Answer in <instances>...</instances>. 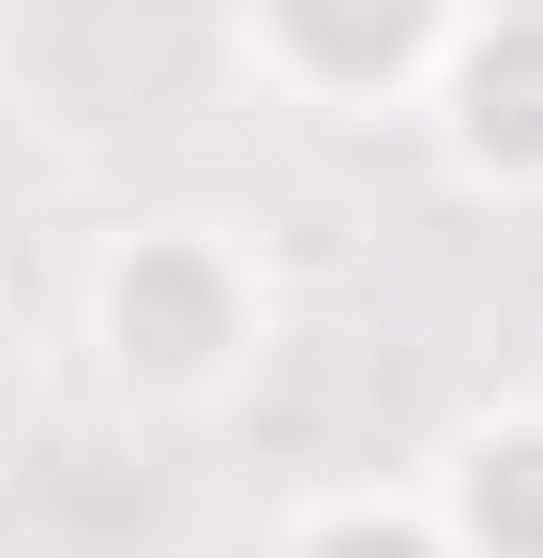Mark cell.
Returning a JSON list of instances; mask_svg holds the SVG:
<instances>
[{
    "label": "cell",
    "instance_id": "1",
    "mask_svg": "<svg viewBox=\"0 0 543 558\" xmlns=\"http://www.w3.org/2000/svg\"><path fill=\"white\" fill-rule=\"evenodd\" d=\"M76 348L136 423H227L287 348V272L242 211H136L76 272Z\"/></svg>",
    "mask_w": 543,
    "mask_h": 558
},
{
    "label": "cell",
    "instance_id": "2",
    "mask_svg": "<svg viewBox=\"0 0 543 558\" xmlns=\"http://www.w3.org/2000/svg\"><path fill=\"white\" fill-rule=\"evenodd\" d=\"M468 0H227V61L302 121H408Z\"/></svg>",
    "mask_w": 543,
    "mask_h": 558
},
{
    "label": "cell",
    "instance_id": "3",
    "mask_svg": "<svg viewBox=\"0 0 543 558\" xmlns=\"http://www.w3.org/2000/svg\"><path fill=\"white\" fill-rule=\"evenodd\" d=\"M408 121L483 211H543V0H468Z\"/></svg>",
    "mask_w": 543,
    "mask_h": 558
},
{
    "label": "cell",
    "instance_id": "4",
    "mask_svg": "<svg viewBox=\"0 0 543 558\" xmlns=\"http://www.w3.org/2000/svg\"><path fill=\"white\" fill-rule=\"evenodd\" d=\"M408 498L438 513L452 558H543V392H483V408H452Z\"/></svg>",
    "mask_w": 543,
    "mask_h": 558
},
{
    "label": "cell",
    "instance_id": "5",
    "mask_svg": "<svg viewBox=\"0 0 543 558\" xmlns=\"http://www.w3.org/2000/svg\"><path fill=\"white\" fill-rule=\"evenodd\" d=\"M272 558H452V544H438V513H423L408 483H333V498L287 513Z\"/></svg>",
    "mask_w": 543,
    "mask_h": 558
}]
</instances>
